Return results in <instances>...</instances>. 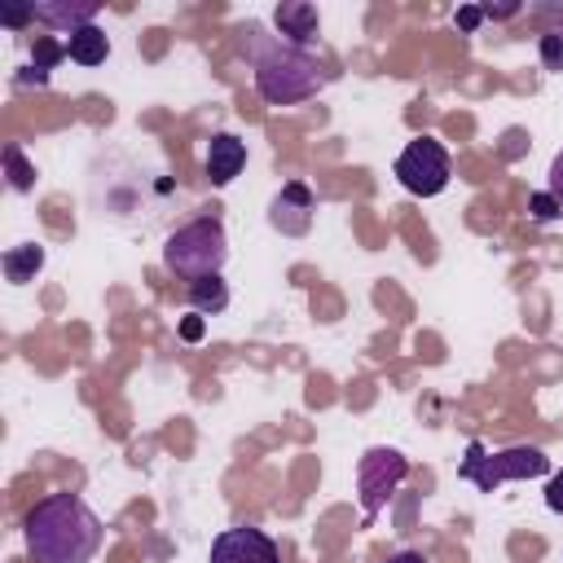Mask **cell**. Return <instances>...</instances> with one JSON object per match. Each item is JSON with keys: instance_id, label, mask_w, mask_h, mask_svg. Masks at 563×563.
<instances>
[{"instance_id": "1", "label": "cell", "mask_w": 563, "mask_h": 563, "mask_svg": "<svg viewBox=\"0 0 563 563\" xmlns=\"http://www.w3.org/2000/svg\"><path fill=\"white\" fill-rule=\"evenodd\" d=\"M101 519L75 493H48L26 515V550L35 563H88L101 550Z\"/></svg>"}, {"instance_id": "2", "label": "cell", "mask_w": 563, "mask_h": 563, "mask_svg": "<svg viewBox=\"0 0 563 563\" xmlns=\"http://www.w3.org/2000/svg\"><path fill=\"white\" fill-rule=\"evenodd\" d=\"M242 53L251 57L255 70V92L268 106H299L325 88V75L308 48L286 44L282 35H264V26H242Z\"/></svg>"}, {"instance_id": "3", "label": "cell", "mask_w": 563, "mask_h": 563, "mask_svg": "<svg viewBox=\"0 0 563 563\" xmlns=\"http://www.w3.org/2000/svg\"><path fill=\"white\" fill-rule=\"evenodd\" d=\"M224 260H229V238H224V224L216 216H198V220L180 224L163 242V264L176 277H185V282H198V277L220 273Z\"/></svg>"}, {"instance_id": "4", "label": "cell", "mask_w": 563, "mask_h": 563, "mask_svg": "<svg viewBox=\"0 0 563 563\" xmlns=\"http://www.w3.org/2000/svg\"><path fill=\"white\" fill-rule=\"evenodd\" d=\"M537 475H550V457L537 444H515V449L488 453L479 440H471L466 457L457 466V479L475 484L479 493H497L506 479H537Z\"/></svg>"}, {"instance_id": "5", "label": "cell", "mask_w": 563, "mask_h": 563, "mask_svg": "<svg viewBox=\"0 0 563 563\" xmlns=\"http://www.w3.org/2000/svg\"><path fill=\"white\" fill-rule=\"evenodd\" d=\"M405 475H409V457L405 453H396L387 444H374V449L361 453V462H356V493H361L365 519H374L391 501V493L405 484Z\"/></svg>"}, {"instance_id": "6", "label": "cell", "mask_w": 563, "mask_h": 563, "mask_svg": "<svg viewBox=\"0 0 563 563\" xmlns=\"http://www.w3.org/2000/svg\"><path fill=\"white\" fill-rule=\"evenodd\" d=\"M396 180H400L409 194H418V198L440 194V189L449 185V150H444L440 141H431V136L409 141V145L400 150V158H396Z\"/></svg>"}, {"instance_id": "7", "label": "cell", "mask_w": 563, "mask_h": 563, "mask_svg": "<svg viewBox=\"0 0 563 563\" xmlns=\"http://www.w3.org/2000/svg\"><path fill=\"white\" fill-rule=\"evenodd\" d=\"M211 563H282V554L268 532L242 523V528H224L211 541Z\"/></svg>"}, {"instance_id": "8", "label": "cell", "mask_w": 563, "mask_h": 563, "mask_svg": "<svg viewBox=\"0 0 563 563\" xmlns=\"http://www.w3.org/2000/svg\"><path fill=\"white\" fill-rule=\"evenodd\" d=\"M312 211H317V198H312V189H308L303 180H290V185H282V194L273 198V211H268V220H273L282 233H308V224H312Z\"/></svg>"}, {"instance_id": "9", "label": "cell", "mask_w": 563, "mask_h": 563, "mask_svg": "<svg viewBox=\"0 0 563 563\" xmlns=\"http://www.w3.org/2000/svg\"><path fill=\"white\" fill-rule=\"evenodd\" d=\"M273 22H277L282 40L295 44V48H308L317 40V31H321V13L312 4H303V0H282L273 9Z\"/></svg>"}, {"instance_id": "10", "label": "cell", "mask_w": 563, "mask_h": 563, "mask_svg": "<svg viewBox=\"0 0 563 563\" xmlns=\"http://www.w3.org/2000/svg\"><path fill=\"white\" fill-rule=\"evenodd\" d=\"M242 167H246V145L233 132H216L207 141V176H211V185H229Z\"/></svg>"}, {"instance_id": "11", "label": "cell", "mask_w": 563, "mask_h": 563, "mask_svg": "<svg viewBox=\"0 0 563 563\" xmlns=\"http://www.w3.org/2000/svg\"><path fill=\"white\" fill-rule=\"evenodd\" d=\"M31 9H35V22L57 26L66 35L79 26H92V18H97V0H40Z\"/></svg>"}, {"instance_id": "12", "label": "cell", "mask_w": 563, "mask_h": 563, "mask_svg": "<svg viewBox=\"0 0 563 563\" xmlns=\"http://www.w3.org/2000/svg\"><path fill=\"white\" fill-rule=\"evenodd\" d=\"M66 57L70 62H79V66H101L106 57H110V40H106V31L92 22V26H79V31H70L66 40Z\"/></svg>"}, {"instance_id": "13", "label": "cell", "mask_w": 563, "mask_h": 563, "mask_svg": "<svg viewBox=\"0 0 563 563\" xmlns=\"http://www.w3.org/2000/svg\"><path fill=\"white\" fill-rule=\"evenodd\" d=\"M189 308H194L198 317H220V312L229 308V286H224V277L211 273V277L189 282Z\"/></svg>"}, {"instance_id": "14", "label": "cell", "mask_w": 563, "mask_h": 563, "mask_svg": "<svg viewBox=\"0 0 563 563\" xmlns=\"http://www.w3.org/2000/svg\"><path fill=\"white\" fill-rule=\"evenodd\" d=\"M40 268H44V246H40V242H22V246L4 251V277H9L13 286L31 282Z\"/></svg>"}, {"instance_id": "15", "label": "cell", "mask_w": 563, "mask_h": 563, "mask_svg": "<svg viewBox=\"0 0 563 563\" xmlns=\"http://www.w3.org/2000/svg\"><path fill=\"white\" fill-rule=\"evenodd\" d=\"M4 167H9V185H13L18 194H31V189H35V167L22 158L18 145H4Z\"/></svg>"}, {"instance_id": "16", "label": "cell", "mask_w": 563, "mask_h": 563, "mask_svg": "<svg viewBox=\"0 0 563 563\" xmlns=\"http://www.w3.org/2000/svg\"><path fill=\"white\" fill-rule=\"evenodd\" d=\"M537 53H541V66L545 70H563V31H541Z\"/></svg>"}, {"instance_id": "17", "label": "cell", "mask_w": 563, "mask_h": 563, "mask_svg": "<svg viewBox=\"0 0 563 563\" xmlns=\"http://www.w3.org/2000/svg\"><path fill=\"white\" fill-rule=\"evenodd\" d=\"M66 57V44H57V40H35V66L48 75L57 62Z\"/></svg>"}, {"instance_id": "18", "label": "cell", "mask_w": 563, "mask_h": 563, "mask_svg": "<svg viewBox=\"0 0 563 563\" xmlns=\"http://www.w3.org/2000/svg\"><path fill=\"white\" fill-rule=\"evenodd\" d=\"M528 207H532V216H537L541 224H545V220H554V216L563 211V207L550 198V189H545V194H532V202H528Z\"/></svg>"}, {"instance_id": "19", "label": "cell", "mask_w": 563, "mask_h": 563, "mask_svg": "<svg viewBox=\"0 0 563 563\" xmlns=\"http://www.w3.org/2000/svg\"><path fill=\"white\" fill-rule=\"evenodd\" d=\"M545 506H550L554 515H563V471L550 475V484H545Z\"/></svg>"}, {"instance_id": "20", "label": "cell", "mask_w": 563, "mask_h": 563, "mask_svg": "<svg viewBox=\"0 0 563 563\" xmlns=\"http://www.w3.org/2000/svg\"><path fill=\"white\" fill-rule=\"evenodd\" d=\"M550 198L563 207V150H559L554 163H550Z\"/></svg>"}, {"instance_id": "21", "label": "cell", "mask_w": 563, "mask_h": 563, "mask_svg": "<svg viewBox=\"0 0 563 563\" xmlns=\"http://www.w3.org/2000/svg\"><path fill=\"white\" fill-rule=\"evenodd\" d=\"M484 22V9H475V4H466V9H457V26L462 31H475Z\"/></svg>"}, {"instance_id": "22", "label": "cell", "mask_w": 563, "mask_h": 563, "mask_svg": "<svg viewBox=\"0 0 563 563\" xmlns=\"http://www.w3.org/2000/svg\"><path fill=\"white\" fill-rule=\"evenodd\" d=\"M180 339H189V343H198V339H202V317H198V312L180 321Z\"/></svg>"}, {"instance_id": "23", "label": "cell", "mask_w": 563, "mask_h": 563, "mask_svg": "<svg viewBox=\"0 0 563 563\" xmlns=\"http://www.w3.org/2000/svg\"><path fill=\"white\" fill-rule=\"evenodd\" d=\"M519 9H523V4H515V0H510V4H484V18H515Z\"/></svg>"}, {"instance_id": "24", "label": "cell", "mask_w": 563, "mask_h": 563, "mask_svg": "<svg viewBox=\"0 0 563 563\" xmlns=\"http://www.w3.org/2000/svg\"><path fill=\"white\" fill-rule=\"evenodd\" d=\"M26 18H35V9L26 4V9H4V26H22Z\"/></svg>"}, {"instance_id": "25", "label": "cell", "mask_w": 563, "mask_h": 563, "mask_svg": "<svg viewBox=\"0 0 563 563\" xmlns=\"http://www.w3.org/2000/svg\"><path fill=\"white\" fill-rule=\"evenodd\" d=\"M18 84H35V88H44V84H48V75H44L40 66H26V70L18 75Z\"/></svg>"}, {"instance_id": "26", "label": "cell", "mask_w": 563, "mask_h": 563, "mask_svg": "<svg viewBox=\"0 0 563 563\" xmlns=\"http://www.w3.org/2000/svg\"><path fill=\"white\" fill-rule=\"evenodd\" d=\"M387 563H427V559H422L418 550H400V554H391Z\"/></svg>"}]
</instances>
